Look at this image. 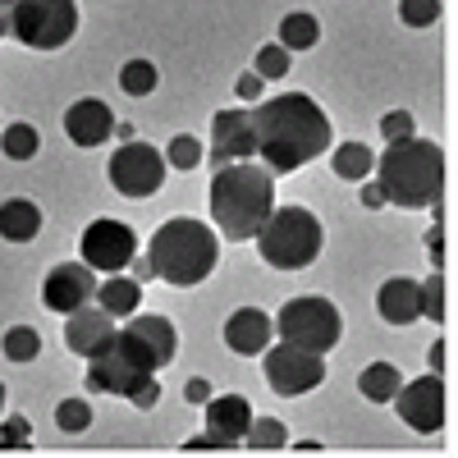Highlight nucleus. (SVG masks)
Wrapping results in <instances>:
<instances>
[{
	"label": "nucleus",
	"instance_id": "nucleus-21",
	"mask_svg": "<svg viewBox=\"0 0 458 458\" xmlns=\"http://www.w3.org/2000/svg\"><path fill=\"white\" fill-rule=\"evenodd\" d=\"M129 330L147 344L151 353H157V367H170V362H174V353H179V335H174V326H170L165 317H138V312H133Z\"/></svg>",
	"mask_w": 458,
	"mask_h": 458
},
{
	"label": "nucleus",
	"instance_id": "nucleus-32",
	"mask_svg": "<svg viewBox=\"0 0 458 458\" xmlns=\"http://www.w3.org/2000/svg\"><path fill=\"white\" fill-rule=\"evenodd\" d=\"M399 19L408 28H431L440 19V0H399Z\"/></svg>",
	"mask_w": 458,
	"mask_h": 458
},
{
	"label": "nucleus",
	"instance_id": "nucleus-30",
	"mask_svg": "<svg viewBox=\"0 0 458 458\" xmlns=\"http://www.w3.org/2000/svg\"><path fill=\"white\" fill-rule=\"evenodd\" d=\"M165 165H174V170H198V165H202V142H198L193 133L170 138V142H165Z\"/></svg>",
	"mask_w": 458,
	"mask_h": 458
},
{
	"label": "nucleus",
	"instance_id": "nucleus-44",
	"mask_svg": "<svg viewBox=\"0 0 458 458\" xmlns=\"http://www.w3.org/2000/svg\"><path fill=\"white\" fill-rule=\"evenodd\" d=\"M362 202H367V207H386V193H380L376 183H367V188H362Z\"/></svg>",
	"mask_w": 458,
	"mask_h": 458
},
{
	"label": "nucleus",
	"instance_id": "nucleus-47",
	"mask_svg": "<svg viewBox=\"0 0 458 458\" xmlns=\"http://www.w3.org/2000/svg\"><path fill=\"white\" fill-rule=\"evenodd\" d=\"M10 5H14V0H0V10H10Z\"/></svg>",
	"mask_w": 458,
	"mask_h": 458
},
{
	"label": "nucleus",
	"instance_id": "nucleus-38",
	"mask_svg": "<svg viewBox=\"0 0 458 458\" xmlns=\"http://www.w3.org/2000/svg\"><path fill=\"white\" fill-rule=\"evenodd\" d=\"M183 449H188V454H207V449H220V454H225V449H234V440H225V436H211V431H207L202 440H188Z\"/></svg>",
	"mask_w": 458,
	"mask_h": 458
},
{
	"label": "nucleus",
	"instance_id": "nucleus-5",
	"mask_svg": "<svg viewBox=\"0 0 458 458\" xmlns=\"http://www.w3.org/2000/svg\"><path fill=\"white\" fill-rule=\"evenodd\" d=\"M257 248L261 257L276 266V271H302V266H312L321 257V220L308 211V207H280L266 216V225L257 229Z\"/></svg>",
	"mask_w": 458,
	"mask_h": 458
},
{
	"label": "nucleus",
	"instance_id": "nucleus-39",
	"mask_svg": "<svg viewBox=\"0 0 458 458\" xmlns=\"http://www.w3.org/2000/svg\"><path fill=\"white\" fill-rule=\"evenodd\" d=\"M261 83H266L261 73H243V79H239V97H243V101H257V97H261Z\"/></svg>",
	"mask_w": 458,
	"mask_h": 458
},
{
	"label": "nucleus",
	"instance_id": "nucleus-35",
	"mask_svg": "<svg viewBox=\"0 0 458 458\" xmlns=\"http://www.w3.org/2000/svg\"><path fill=\"white\" fill-rule=\"evenodd\" d=\"M28 445H32L28 417H10V422H0V449H28Z\"/></svg>",
	"mask_w": 458,
	"mask_h": 458
},
{
	"label": "nucleus",
	"instance_id": "nucleus-11",
	"mask_svg": "<svg viewBox=\"0 0 458 458\" xmlns=\"http://www.w3.org/2000/svg\"><path fill=\"white\" fill-rule=\"evenodd\" d=\"M110 183L120 188L124 198H151V193H161V183H165V157L157 147H147V142H129L120 147L110 157Z\"/></svg>",
	"mask_w": 458,
	"mask_h": 458
},
{
	"label": "nucleus",
	"instance_id": "nucleus-29",
	"mask_svg": "<svg viewBox=\"0 0 458 458\" xmlns=\"http://www.w3.org/2000/svg\"><path fill=\"white\" fill-rule=\"evenodd\" d=\"M120 88L129 97H147V92H157V64L151 60H129L120 69Z\"/></svg>",
	"mask_w": 458,
	"mask_h": 458
},
{
	"label": "nucleus",
	"instance_id": "nucleus-22",
	"mask_svg": "<svg viewBox=\"0 0 458 458\" xmlns=\"http://www.w3.org/2000/svg\"><path fill=\"white\" fill-rule=\"evenodd\" d=\"M97 308H106L114 321L120 317H133L138 312V302H142V284L133 280V276H110L106 284H97Z\"/></svg>",
	"mask_w": 458,
	"mask_h": 458
},
{
	"label": "nucleus",
	"instance_id": "nucleus-24",
	"mask_svg": "<svg viewBox=\"0 0 458 458\" xmlns=\"http://www.w3.org/2000/svg\"><path fill=\"white\" fill-rule=\"evenodd\" d=\"M371 165H376V157H371V147H362V142H344V147H335V157H330V170L339 179H349V183H362L371 174Z\"/></svg>",
	"mask_w": 458,
	"mask_h": 458
},
{
	"label": "nucleus",
	"instance_id": "nucleus-12",
	"mask_svg": "<svg viewBox=\"0 0 458 458\" xmlns=\"http://www.w3.org/2000/svg\"><path fill=\"white\" fill-rule=\"evenodd\" d=\"M390 403L399 408V417L417 436H436L445 427V386H440V371L417 376V380H408V386H399Z\"/></svg>",
	"mask_w": 458,
	"mask_h": 458
},
{
	"label": "nucleus",
	"instance_id": "nucleus-40",
	"mask_svg": "<svg viewBox=\"0 0 458 458\" xmlns=\"http://www.w3.org/2000/svg\"><path fill=\"white\" fill-rule=\"evenodd\" d=\"M183 394H188V403H207L211 399V386H207V380H188Z\"/></svg>",
	"mask_w": 458,
	"mask_h": 458
},
{
	"label": "nucleus",
	"instance_id": "nucleus-19",
	"mask_svg": "<svg viewBox=\"0 0 458 458\" xmlns=\"http://www.w3.org/2000/svg\"><path fill=\"white\" fill-rule=\"evenodd\" d=\"M216 147L225 151L229 161H252V124H248V110H220L216 114Z\"/></svg>",
	"mask_w": 458,
	"mask_h": 458
},
{
	"label": "nucleus",
	"instance_id": "nucleus-43",
	"mask_svg": "<svg viewBox=\"0 0 458 458\" xmlns=\"http://www.w3.org/2000/svg\"><path fill=\"white\" fill-rule=\"evenodd\" d=\"M129 266H133V280H138V284H142V280H157V271H151V261H147V257H133Z\"/></svg>",
	"mask_w": 458,
	"mask_h": 458
},
{
	"label": "nucleus",
	"instance_id": "nucleus-4",
	"mask_svg": "<svg viewBox=\"0 0 458 458\" xmlns=\"http://www.w3.org/2000/svg\"><path fill=\"white\" fill-rule=\"evenodd\" d=\"M147 261H151V271H157V280H165L174 289H193V284H202L216 271L220 243H216L207 220L174 216V220H165L157 234H151Z\"/></svg>",
	"mask_w": 458,
	"mask_h": 458
},
{
	"label": "nucleus",
	"instance_id": "nucleus-31",
	"mask_svg": "<svg viewBox=\"0 0 458 458\" xmlns=\"http://www.w3.org/2000/svg\"><path fill=\"white\" fill-rule=\"evenodd\" d=\"M55 427H60V431H88V427H92V403H83V399L55 403Z\"/></svg>",
	"mask_w": 458,
	"mask_h": 458
},
{
	"label": "nucleus",
	"instance_id": "nucleus-17",
	"mask_svg": "<svg viewBox=\"0 0 458 458\" xmlns=\"http://www.w3.org/2000/svg\"><path fill=\"white\" fill-rule=\"evenodd\" d=\"M376 312L386 326H412L417 317H422V284L417 280H386L376 293Z\"/></svg>",
	"mask_w": 458,
	"mask_h": 458
},
{
	"label": "nucleus",
	"instance_id": "nucleus-26",
	"mask_svg": "<svg viewBox=\"0 0 458 458\" xmlns=\"http://www.w3.org/2000/svg\"><path fill=\"white\" fill-rule=\"evenodd\" d=\"M243 440H248V449H284L289 445V431H284L280 417H252Z\"/></svg>",
	"mask_w": 458,
	"mask_h": 458
},
{
	"label": "nucleus",
	"instance_id": "nucleus-2",
	"mask_svg": "<svg viewBox=\"0 0 458 458\" xmlns=\"http://www.w3.org/2000/svg\"><path fill=\"white\" fill-rule=\"evenodd\" d=\"M276 211V174L252 161H229L211 174V220L225 239L248 243Z\"/></svg>",
	"mask_w": 458,
	"mask_h": 458
},
{
	"label": "nucleus",
	"instance_id": "nucleus-36",
	"mask_svg": "<svg viewBox=\"0 0 458 458\" xmlns=\"http://www.w3.org/2000/svg\"><path fill=\"white\" fill-rule=\"evenodd\" d=\"M380 133H386V142L412 138V114H408V110H390L386 120H380Z\"/></svg>",
	"mask_w": 458,
	"mask_h": 458
},
{
	"label": "nucleus",
	"instance_id": "nucleus-14",
	"mask_svg": "<svg viewBox=\"0 0 458 458\" xmlns=\"http://www.w3.org/2000/svg\"><path fill=\"white\" fill-rule=\"evenodd\" d=\"M64 133L73 147H101L114 133V114L101 97H83L64 110Z\"/></svg>",
	"mask_w": 458,
	"mask_h": 458
},
{
	"label": "nucleus",
	"instance_id": "nucleus-28",
	"mask_svg": "<svg viewBox=\"0 0 458 458\" xmlns=\"http://www.w3.org/2000/svg\"><path fill=\"white\" fill-rule=\"evenodd\" d=\"M0 349H5L10 362H32L37 353H42V335H37L32 326H14V330H5Z\"/></svg>",
	"mask_w": 458,
	"mask_h": 458
},
{
	"label": "nucleus",
	"instance_id": "nucleus-41",
	"mask_svg": "<svg viewBox=\"0 0 458 458\" xmlns=\"http://www.w3.org/2000/svg\"><path fill=\"white\" fill-rule=\"evenodd\" d=\"M427 248H431V261L440 266V261H445V229H440V225L427 234Z\"/></svg>",
	"mask_w": 458,
	"mask_h": 458
},
{
	"label": "nucleus",
	"instance_id": "nucleus-25",
	"mask_svg": "<svg viewBox=\"0 0 458 458\" xmlns=\"http://www.w3.org/2000/svg\"><path fill=\"white\" fill-rule=\"evenodd\" d=\"M317 37H321V23L312 19V14H284V23H280V47L293 55V51H312L317 47Z\"/></svg>",
	"mask_w": 458,
	"mask_h": 458
},
{
	"label": "nucleus",
	"instance_id": "nucleus-45",
	"mask_svg": "<svg viewBox=\"0 0 458 458\" xmlns=\"http://www.w3.org/2000/svg\"><path fill=\"white\" fill-rule=\"evenodd\" d=\"M0 37H10V10H0Z\"/></svg>",
	"mask_w": 458,
	"mask_h": 458
},
{
	"label": "nucleus",
	"instance_id": "nucleus-37",
	"mask_svg": "<svg viewBox=\"0 0 458 458\" xmlns=\"http://www.w3.org/2000/svg\"><path fill=\"white\" fill-rule=\"evenodd\" d=\"M157 399H161V386H157V376L151 380H142V386L129 394V403H138V408H157Z\"/></svg>",
	"mask_w": 458,
	"mask_h": 458
},
{
	"label": "nucleus",
	"instance_id": "nucleus-8",
	"mask_svg": "<svg viewBox=\"0 0 458 458\" xmlns=\"http://www.w3.org/2000/svg\"><path fill=\"white\" fill-rule=\"evenodd\" d=\"M79 32V5L73 0H14L10 37L32 51H60Z\"/></svg>",
	"mask_w": 458,
	"mask_h": 458
},
{
	"label": "nucleus",
	"instance_id": "nucleus-42",
	"mask_svg": "<svg viewBox=\"0 0 458 458\" xmlns=\"http://www.w3.org/2000/svg\"><path fill=\"white\" fill-rule=\"evenodd\" d=\"M445 358H449V344H445V339H436V344H431V358H427V362H431V371H445Z\"/></svg>",
	"mask_w": 458,
	"mask_h": 458
},
{
	"label": "nucleus",
	"instance_id": "nucleus-7",
	"mask_svg": "<svg viewBox=\"0 0 458 458\" xmlns=\"http://www.w3.org/2000/svg\"><path fill=\"white\" fill-rule=\"evenodd\" d=\"M276 335L284 344H298L308 353H330L339 335H344V317L330 298H317V293H302V298H289L280 317H276Z\"/></svg>",
	"mask_w": 458,
	"mask_h": 458
},
{
	"label": "nucleus",
	"instance_id": "nucleus-20",
	"mask_svg": "<svg viewBox=\"0 0 458 458\" xmlns=\"http://www.w3.org/2000/svg\"><path fill=\"white\" fill-rule=\"evenodd\" d=\"M37 234H42V211H37V202L10 198L5 207H0V239H10V243H32Z\"/></svg>",
	"mask_w": 458,
	"mask_h": 458
},
{
	"label": "nucleus",
	"instance_id": "nucleus-33",
	"mask_svg": "<svg viewBox=\"0 0 458 458\" xmlns=\"http://www.w3.org/2000/svg\"><path fill=\"white\" fill-rule=\"evenodd\" d=\"M252 73H261V79H284V73H289V51H284L280 42H276V47H261Z\"/></svg>",
	"mask_w": 458,
	"mask_h": 458
},
{
	"label": "nucleus",
	"instance_id": "nucleus-9",
	"mask_svg": "<svg viewBox=\"0 0 458 458\" xmlns=\"http://www.w3.org/2000/svg\"><path fill=\"white\" fill-rule=\"evenodd\" d=\"M326 380V358L321 353H308L298 344H276L266 349V386H271L280 399H298L317 390Z\"/></svg>",
	"mask_w": 458,
	"mask_h": 458
},
{
	"label": "nucleus",
	"instance_id": "nucleus-3",
	"mask_svg": "<svg viewBox=\"0 0 458 458\" xmlns=\"http://www.w3.org/2000/svg\"><path fill=\"white\" fill-rule=\"evenodd\" d=\"M376 188L386 193V202L417 211L431 207L445 193V151L427 138H399L386 147V157H376Z\"/></svg>",
	"mask_w": 458,
	"mask_h": 458
},
{
	"label": "nucleus",
	"instance_id": "nucleus-27",
	"mask_svg": "<svg viewBox=\"0 0 458 458\" xmlns=\"http://www.w3.org/2000/svg\"><path fill=\"white\" fill-rule=\"evenodd\" d=\"M37 129L32 124H5L0 129V151H5L10 161H32L37 157Z\"/></svg>",
	"mask_w": 458,
	"mask_h": 458
},
{
	"label": "nucleus",
	"instance_id": "nucleus-46",
	"mask_svg": "<svg viewBox=\"0 0 458 458\" xmlns=\"http://www.w3.org/2000/svg\"><path fill=\"white\" fill-rule=\"evenodd\" d=\"M0 412H5V386H0Z\"/></svg>",
	"mask_w": 458,
	"mask_h": 458
},
{
	"label": "nucleus",
	"instance_id": "nucleus-23",
	"mask_svg": "<svg viewBox=\"0 0 458 458\" xmlns=\"http://www.w3.org/2000/svg\"><path fill=\"white\" fill-rule=\"evenodd\" d=\"M399 386H403V376H399L394 362H371V367L358 376V390H362V399H371V403H390Z\"/></svg>",
	"mask_w": 458,
	"mask_h": 458
},
{
	"label": "nucleus",
	"instance_id": "nucleus-13",
	"mask_svg": "<svg viewBox=\"0 0 458 458\" xmlns=\"http://www.w3.org/2000/svg\"><path fill=\"white\" fill-rule=\"evenodd\" d=\"M92 298H97V271H92L88 261H64V266H55V271L47 276V284H42V302H47L51 312H60V317L88 308Z\"/></svg>",
	"mask_w": 458,
	"mask_h": 458
},
{
	"label": "nucleus",
	"instance_id": "nucleus-15",
	"mask_svg": "<svg viewBox=\"0 0 458 458\" xmlns=\"http://www.w3.org/2000/svg\"><path fill=\"white\" fill-rule=\"evenodd\" d=\"M271 339H276V321L266 317L261 308H239L234 317L225 321V344H229V353H239V358L266 353Z\"/></svg>",
	"mask_w": 458,
	"mask_h": 458
},
{
	"label": "nucleus",
	"instance_id": "nucleus-18",
	"mask_svg": "<svg viewBox=\"0 0 458 458\" xmlns=\"http://www.w3.org/2000/svg\"><path fill=\"white\" fill-rule=\"evenodd\" d=\"M252 422V403L243 394H220V399H207V431L211 436H225V440H243Z\"/></svg>",
	"mask_w": 458,
	"mask_h": 458
},
{
	"label": "nucleus",
	"instance_id": "nucleus-6",
	"mask_svg": "<svg viewBox=\"0 0 458 458\" xmlns=\"http://www.w3.org/2000/svg\"><path fill=\"white\" fill-rule=\"evenodd\" d=\"M88 362H92V367H88V390H97V394H120V399H129L142 380H151V376L161 371V367H157V353H151L129 326L114 330Z\"/></svg>",
	"mask_w": 458,
	"mask_h": 458
},
{
	"label": "nucleus",
	"instance_id": "nucleus-34",
	"mask_svg": "<svg viewBox=\"0 0 458 458\" xmlns=\"http://www.w3.org/2000/svg\"><path fill=\"white\" fill-rule=\"evenodd\" d=\"M422 317H431L436 326L445 321V276H431L422 284Z\"/></svg>",
	"mask_w": 458,
	"mask_h": 458
},
{
	"label": "nucleus",
	"instance_id": "nucleus-1",
	"mask_svg": "<svg viewBox=\"0 0 458 458\" xmlns=\"http://www.w3.org/2000/svg\"><path fill=\"white\" fill-rule=\"evenodd\" d=\"M252 124V157L271 174H293L298 165L317 161L326 147H335L330 114L308 97V92H284L276 101H261L248 110Z\"/></svg>",
	"mask_w": 458,
	"mask_h": 458
},
{
	"label": "nucleus",
	"instance_id": "nucleus-16",
	"mask_svg": "<svg viewBox=\"0 0 458 458\" xmlns=\"http://www.w3.org/2000/svg\"><path fill=\"white\" fill-rule=\"evenodd\" d=\"M114 335V317L106 308H79V312H69V326H64V344H69V353H79V358H92L101 344Z\"/></svg>",
	"mask_w": 458,
	"mask_h": 458
},
{
	"label": "nucleus",
	"instance_id": "nucleus-10",
	"mask_svg": "<svg viewBox=\"0 0 458 458\" xmlns=\"http://www.w3.org/2000/svg\"><path fill=\"white\" fill-rule=\"evenodd\" d=\"M79 252H83V261L92 266V271H101V276H120L124 266L138 257V234H133L124 220L101 216V220H92V225L83 229Z\"/></svg>",
	"mask_w": 458,
	"mask_h": 458
}]
</instances>
